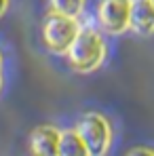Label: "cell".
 <instances>
[{
  "label": "cell",
  "mask_w": 154,
  "mask_h": 156,
  "mask_svg": "<svg viewBox=\"0 0 154 156\" xmlns=\"http://www.w3.org/2000/svg\"><path fill=\"white\" fill-rule=\"evenodd\" d=\"M70 68L78 74H91L99 70L108 57L106 34L97 26H80L72 47L66 53Z\"/></svg>",
  "instance_id": "1"
},
{
  "label": "cell",
  "mask_w": 154,
  "mask_h": 156,
  "mask_svg": "<svg viewBox=\"0 0 154 156\" xmlns=\"http://www.w3.org/2000/svg\"><path fill=\"white\" fill-rule=\"evenodd\" d=\"M80 21L76 17H68V15H59L49 11L42 19L40 27V36H42V44L51 55H66L68 49L72 47L76 34L80 32Z\"/></svg>",
  "instance_id": "2"
},
{
  "label": "cell",
  "mask_w": 154,
  "mask_h": 156,
  "mask_svg": "<svg viewBox=\"0 0 154 156\" xmlns=\"http://www.w3.org/2000/svg\"><path fill=\"white\" fill-rule=\"evenodd\" d=\"M76 133L84 146L89 148L91 156H106L112 146V125L99 112H84L76 122Z\"/></svg>",
  "instance_id": "3"
},
{
  "label": "cell",
  "mask_w": 154,
  "mask_h": 156,
  "mask_svg": "<svg viewBox=\"0 0 154 156\" xmlns=\"http://www.w3.org/2000/svg\"><path fill=\"white\" fill-rule=\"evenodd\" d=\"M133 0H97L95 26L106 36H120L129 30Z\"/></svg>",
  "instance_id": "4"
},
{
  "label": "cell",
  "mask_w": 154,
  "mask_h": 156,
  "mask_svg": "<svg viewBox=\"0 0 154 156\" xmlns=\"http://www.w3.org/2000/svg\"><path fill=\"white\" fill-rule=\"evenodd\" d=\"M61 131L53 125H40L30 133V156H57Z\"/></svg>",
  "instance_id": "5"
},
{
  "label": "cell",
  "mask_w": 154,
  "mask_h": 156,
  "mask_svg": "<svg viewBox=\"0 0 154 156\" xmlns=\"http://www.w3.org/2000/svg\"><path fill=\"white\" fill-rule=\"evenodd\" d=\"M129 30L135 32V34H139V36H152L154 34V4H152V0H133Z\"/></svg>",
  "instance_id": "6"
},
{
  "label": "cell",
  "mask_w": 154,
  "mask_h": 156,
  "mask_svg": "<svg viewBox=\"0 0 154 156\" xmlns=\"http://www.w3.org/2000/svg\"><path fill=\"white\" fill-rule=\"evenodd\" d=\"M57 156H91V152L84 146V141L80 139L76 129H66L61 131V137H59Z\"/></svg>",
  "instance_id": "7"
},
{
  "label": "cell",
  "mask_w": 154,
  "mask_h": 156,
  "mask_svg": "<svg viewBox=\"0 0 154 156\" xmlns=\"http://www.w3.org/2000/svg\"><path fill=\"white\" fill-rule=\"evenodd\" d=\"M47 6L53 13L80 19L84 9H87V0H47Z\"/></svg>",
  "instance_id": "8"
},
{
  "label": "cell",
  "mask_w": 154,
  "mask_h": 156,
  "mask_svg": "<svg viewBox=\"0 0 154 156\" xmlns=\"http://www.w3.org/2000/svg\"><path fill=\"white\" fill-rule=\"evenodd\" d=\"M125 156H154L152 148H144V146H137V148H131Z\"/></svg>",
  "instance_id": "9"
},
{
  "label": "cell",
  "mask_w": 154,
  "mask_h": 156,
  "mask_svg": "<svg viewBox=\"0 0 154 156\" xmlns=\"http://www.w3.org/2000/svg\"><path fill=\"white\" fill-rule=\"evenodd\" d=\"M9 4H11V0H0V17H4V13L9 11Z\"/></svg>",
  "instance_id": "10"
},
{
  "label": "cell",
  "mask_w": 154,
  "mask_h": 156,
  "mask_svg": "<svg viewBox=\"0 0 154 156\" xmlns=\"http://www.w3.org/2000/svg\"><path fill=\"white\" fill-rule=\"evenodd\" d=\"M0 72H4V55L0 51Z\"/></svg>",
  "instance_id": "11"
},
{
  "label": "cell",
  "mask_w": 154,
  "mask_h": 156,
  "mask_svg": "<svg viewBox=\"0 0 154 156\" xmlns=\"http://www.w3.org/2000/svg\"><path fill=\"white\" fill-rule=\"evenodd\" d=\"M2 87H4V72H0V91H2Z\"/></svg>",
  "instance_id": "12"
},
{
  "label": "cell",
  "mask_w": 154,
  "mask_h": 156,
  "mask_svg": "<svg viewBox=\"0 0 154 156\" xmlns=\"http://www.w3.org/2000/svg\"><path fill=\"white\" fill-rule=\"evenodd\" d=\"M152 4H154V0H152Z\"/></svg>",
  "instance_id": "13"
}]
</instances>
